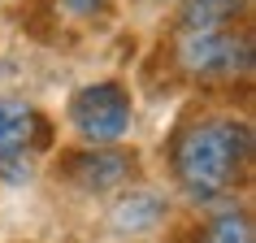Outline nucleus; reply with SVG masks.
Segmentation results:
<instances>
[{
	"instance_id": "3",
	"label": "nucleus",
	"mask_w": 256,
	"mask_h": 243,
	"mask_svg": "<svg viewBox=\"0 0 256 243\" xmlns=\"http://www.w3.org/2000/svg\"><path fill=\"white\" fill-rule=\"evenodd\" d=\"M135 104L122 82H87L74 100H70V122L87 144H118L130 130Z\"/></svg>"
},
{
	"instance_id": "10",
	"label": "nucleus",
	"mask_w": 256,
	"mask_h": 243,
	"mask_svg": "<svg viewBox=\"0 0 256 243\" xmlns=\"http://www.w3.org/2000/svg\"><path fill=\"white\" fill-rule=\"evenodd\" d=\"M66 9L74 18H100L108 14V0H66Z\"/></svg>"
},
{
	"instance_id": "5",
	"label": "nucleus",
	"mask_w": 256,
	"mask_h": 243,
	"mask_svg": "<svg viewBox=\"0 0 256 243\" xmlns=\"http://www.w3.org/2000/svg\"><path fill=\"white\" fill-rule=\"evenodd\" d=\"M139 174V165L130 152H78L74 161L66 165V178L78 191H92V196H104V191H122L130 178Z\"/></svg>"
},
{
	"instance_id": "6",
	"label": "nucleus",
	"mask_w": 256,
	"mask_h": 243,
	"mask_svg": "<svg viewBox=\"0 0 256 243\" xmlns=\"http://www.w3.org/2000/svg\"><path fill=\"white\" fill-rule=\"evenodd\" d=\"M165 213H170V204H165L156 191L135 187V191H126V196L113 204V226H118L122 234H148V230H156L165 222Z\"/></svg>"
},
{
	"instance_id": "4",
	"label": "nucleus",
	"mask_w": 256,
	"mask_h": 243,
	"mask_svg": "<svg viewBox=\"0 0 256 243\" xmlns=\"http://www.w3.org/2000/svg\"><path fill=\"white\" fill-rule=\"evenodd\" d=\"M52 144V122L26 100H0V156H35Z\"/></svg>"
},
{
	"instance_id": "2",
	"label": "nucleus",
	"mask_w": 256,
	"mask_h": 243,
	"mask_svg": "<svg viewBox=\"0 0 256 243\" xmlns=\"http://www.w3.org/2000/svg\"><path fill=\"white\" fill-rule=\"evenodd\" d=\"M174 56L191 78H243L252 70V44H248V35H234L230 26L182 30L174 44Z\"/></svg>"
},
{
	"instance_id": "1",
	"label": "nucleus",
	"mask_w": 256,
	"mask_h": 243,
	"mask_svg": "<svg viewBox=\"0 0 256 243\" xmlns=\"http://www.w3.org/2000/svg\"><path fill=\"white\" fill-rule=\"evenodd\" d=\"M174 161V178L191 200H222L226 191H234L248 174L252 161V130L239 118H204L191 122L174 135L170 148Z\"/></svg>"
},
{
	"instance_id": "8",
	"label": "nucleus",
	"mask_w": 256,
	"mask_h": 243,
	"mask_svg": "<svg viewBox=\"0 0 256 243\" xmlns=\"http://www.w3.org/2000/svg\"><path fill=\"white\" fill-rule=\"evenodd\" d=\"M196 243H252V217L243 208H222L200 226Z\"/></svg>"
},
{
	"instance_id": "7",
	"label": "nucleus",
	"mask_w": 256,
	"mask_h": 243,
	"mask_svg": "<svg viewBox=\"0 0 256 243\" xmlns=\"http://www.w3.org/2000/svg\"><path fill=\"white\" fill-rule=\"evenodd\" d=\"M248 14V0H182V30H217Z\"/></svg>"
},
{
	"instance_id": "9",
	"label": "nucleus",
	"mask_w": 256,
	"mask_h": 243,
	"mask_svg": "<svg viewBox=\"0 0 256 243\" xmlns=\"http://www.w3.org/2000/svg\"><path fill=\"white\" fill-rule=\"evenodd\" d=\"M30 174H35V156H0L4 182H30Z\"/></svg>"
}]
</instances>
